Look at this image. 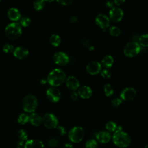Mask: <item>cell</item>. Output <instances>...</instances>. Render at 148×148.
Wrapping results in <instances>:
<instances>
[{
	"label": "cell",
	"mask_w": 148,
	"mask_h": 148,
	"mask_svg": "<svg viewBox=\"0 0 148 148\" xmlns=\"http://www.w3.org/2000/svg\"><path fill=\"white\" fill-rule=\"evenodd\" d=\"M101 75L102 77L105 79H108V78L110 77V76H111V73L109 71H108L107 69L102 70L101 72Z\"/></svg>",
	"instance_id": "obj_35"
},
{
	"label": "cell",
	"mask_w": 148,
	"mask_h": 148,
	"mask_svg": "<svg viewBox=\"0 0 148 148\" xmlns=\"http://www.w3.org/2000/svg\"><path fill=\"white\" fill-rule=\"evenodd\" d=\"M45 2H52L53 1H54V0H44Z\"/></svg>",
	"instance_id": "obj_45"
},
{
	"label": "cell",
	"mask_w": 148,
	"mask_h": 148,
	"mask_svg": "<svg viewBox=\"0 0 148 148\" xmlns=\"http://www.w3.org/2000/svg\"><path fill=\"white\" fill-rule=\"evenodd\" d=\"M95 21L96 24L103 30H105L109 26L110 20L105 14H99L97 15Z\"/></svg>",
	"instance_id": "obj_12"
},
{
	"label": "cell",
	"mask_w": 148,
	"mask_h": 148,
	"mask_svg": "<svg viewBox=\"0 0 148 148\" xmlns=\"http://www.w3.org/2000/svg\"><path fill=\"white\" fill-rule=\"evenodd\" d=\"M101 70V64L97 61L89 62L86 66V71L90 75H97Z\"/></svg>",
	"instance_id": "obj_13"
},
{
	"label": "cell",
	"mask_w": 148,
	"mask_h": 148,
	"mask_svg": "<svg viewBox=\"0 0 148 148\" xmlns=\"http://www.w3.org/2000/svg\"><path fill=\"white\" fill-rule=\"evenodd\" d=\"M109 16V20H112L113 22L117 23L121 20L123 17L124 13L121 9L118 7H113L110 9Z\"/></svg>",
	"instance_id": "obj_9"
},
{
	"label": "cell",
	"mask_w": 148,
	"mask_h": 148,
	"mask_svg": "<svg viewBox=\"0 0 148 148\" xmlns=\"http://www.w3.org/2000/svg\"><path fill=\"white\" fill-rule=\"evenodd\" d=\"M95 137L97 141L102 144L108 143L112 138V136L110 132L107 131H101L97 132Z\"/></svg>",
	"instance_id": "obj_14"
},
{
	"label": "cell",
	"mask_w": 148,
	"mask_h": 148,
	"mask_svg": "<svg viewBox=\"0 0 148 148\" xmlns=\"http://www.w3.org/2000/svg\"><path fill=\"white\" fill-rule=\"evenodd\" d=\"M66 80V75L61 69L56 68L48 75L47 82L52 87H57L62 84Z\"/></svg>",
	"instance_id": "obj_1"
},
{
	"label": "cell",
	"mask_w": 148,
	"mask_h": 148,
	"mask_svg": "<svg viewBox=\"0 0 148 148\" xmlns=\"http://www.w3.org/2000/svg\"><path fill=\"white\" fill-rule=\"evenodd\" d=\"M18 138L19 139L18 142H17V146L18 147H21L24 146V142L27 140L28 139V135L26 132V131L23 129L20 130L17 132Z\"/></svg>",
	"instance_id": "obj_21"
},
{
	"label": "cell",
	"mask_w": 148,
	"mask_h": 148,
	"mask_svg": "<svg viewBox=\"0 0 148 148\" xmlns=\"http://www.w3.org/2000/svg\"><path fill=\"white\" fill-rule=\"evenodd\" d=\"M46 97L50 101L52 102H57L60 99L61 92L56 87H51L47 90Z\"/></svg>",
	"instance_id": "obj_11"
},
{
	"label": "cell",
	"mask_w": 148,
	"mask_h": 148,
	"mask_svg": "<svg viewBox=\"0 0 148 148\" xmlns=\"http://www.w3.org/2000/svg\"><path fill=\"white\" fill-rule=\"evenodd\" d=\"M24 148H44V145L39 139H29L25 142Z\"/></svg>",
	"instance_id": "obj_19"
},
{
	"label": "cell",
	"mask_w": 148,
	"mask_h": 148,
	"mask_svg": "<svg viewBox=\"0 0 148 148\" xmlns=\"http://www.w3.org/2000/svg\"><path fill=\"white\" fill-rule=\"evenodd\" d=\"M70 97L73 101H76V100H77V99L79 98V95H78L77 92H76L75 91H73L71 93Z\"/></svg>",
	"instance_id": "obj_38"
},
{
	"label": "cell",
	"mask_w": 148,
	"mask_h": 148,
	"mask_svg": "<svg viewBox=\"0 0 148 148\" xmlns=\"http://www.w3.org/2000/svg\"><path fill=\"white\" fill-rule=\"evenodd\" d=\"M138 43L143 47H148V34L140 36L138 38Z\"/></svg>",
	"instance_id": "obj_25"
},
{
	"label": "cell",
	"mask_w": 148,
	"mask_h": 148,
	"mask_svg": "<svg viewBox=\"0 0 148 148\" xmlns=\"http://www.w3.org/2000/svg\"><path fill=\"white\" fill-rule=\"evenodd\" d=\"M29 121L34 126H39L42 123V117L38 113H32L29 116Z\"/></svg>",
	"instance_id": "obj_20"
},
{
	"label": "cell",
	"mask_w": 148,
	"mask_h": 148,
	"mask_svg": "<svg viewBox=\"0 0 148 148\" xmlns=\"http://www.w3.org/2000/svg\"><path fill=\"white\" fill-rule=\"evenodd\" d=\"M50 42L53 46H58L61 43V38L57 34H53L50 38Z\"/></svg>",
	"instance_id": "obj_23"
},
{
	"label": "cell",
	"mask_w": 148,
	"mask_h": 148,
	"mask_svg": "<svg viewBox=\"0 0 148 148\" xmlns=\"http://www.w3.org/2000/svg\"><path fill=\"white\" fill-rule=\"evenodd\" d=\"M82 43L86 47H89L90 46V42L87 39H83L82 40Z\"/></svg>",
	"instance_id": "obj_39"
},
{
	"label": "cell",
	"mask_w": 148,
	"mask_h": 148,
	"mask_svg": "<svg viewBox=\"0 0 148 148\" xmlns=\"http://www.w3.org/2000/svg\"><path fill=\"white\" fill-rule=\"evenodd\" d=\"M140 49V46L138 42L131 41L125 45L124 49V53L127 57H133L139 54Z\"/></svg>",
	"instance_id": "obj_6"
},
{
	"label": "cell",
	"mask_w": 148,
	"mask_h": 148,
	"mask_svg": "<svg viewBox=\"0 0 148 148\" xmlns=\"http://www.w3.org/2000/svg\"><path fill=\"white\" fill-rule=\"evenodd\" d=\"M17 148H23V147H17Z\"/></svg>",
	"instance_id": "obj_48"
},
{
	"label": "cell",
	"mask_w": 148,
	"mask_h": 148,
	"mask_svg": "<svg viewBox=\"0 0 148 148\" xmlns=\"http://www.w3.org/2000/svg\"><path fill=\"white\" fill-rule=\"evenodd\" d=\"M64 148H73V145L70 143H66L64 145Z\"/></svg>",
	"instance_id": "obj_42"
},
{
	"label": "cell",
	"mask_w": 148,
	"mask_h": 148,
	"mask_svg": "<svg viewBox=\"0 0 148 148\" xmlns=\"http://www.w3.org/2000/svg\"><path fill=\"white\" fill-rule=\"evenodd\" d=\"M106 6L108 8H113L114 6V2L112 1H108L106 2Z\"/></svg>",
	"instance_id": "obj_41"
},
{
	"label": "cell",
	"mask_w": 148,
	"mask_h": 148,
	"mask_svg": "<svg viewBox=\"0 0 148 148\" xmlns=\"http://www.w3.org/2000/svg\"><path fill=\"white\" fill-rule=\"evenodd\" d=\"M94 50V47L93 46H89V50Z\"/></svg>",
	"instance_id": "obj_46"
},
{
	"label": "cell",
	"mask_w": 148,
	"mask_h": 148,
	"mask_svg": "<svg viewBox=\"0 0 148 148\" xmlns=\"http://www.w3.org/2000/svg\"><path fill=\"white\" fill-rule=\"evenodd\" d=\"M70 21H71V23H75L77 22V18L76 17H75V16H73V17H72L71 18Z\"/></svg>",
	"instance_id": "obj_43"
},
{
	"label": "cell",
	"mask_w": 148,
	"mask_h": 148,
	"mask_svg": "<svg viewBox=\"0 0 148 148\" xmlns=\"http://www.w3.org/2000/svg\"><path fill=\"white\" fill-rule=\"evenodd\" d=\"M114 144L121 148H125L130 146L131 139L130 135L123 130L116 131L112 137Z\"/></svg>",
	"instance_id": "obj_2"
},
{
	"label": "cell",
	"mask_w": 148,
	"mask_h": 148,
	"mask_svg": "<svg viewBox=\"0 0 148 148\" xmlns=\"http://www.w3.org/2000/svg\"><path fill=\"white\" fill-rule=\"evenodd\" d=\"M117 127V125L116 123L114 121H108L106 125H105V128L108 132H115Z\"/></svg>",
	"instance_id": "obj_26"
},
{
	"label": "cell",
	"mask_w": 148,
	"mask_h": 148,
	"mask_svg": "<svg viewBox=\"0 0 148 148\" xmlns=\"http://www.w3.org/2000/svg\"><path fill=\"white\" fill-rule=\"evenodd\" d=\"M2 50L6 53H10L13 51L14 47H13V45H12L11 44L6 43L3 46Z\"/></svg>",
	"instance_id": "obj_33"
},
{
	"label": "cell",
	"mask_w": 148,
	"mask_h": 148,
	"mask_svg": "<svg viewBox=\"0 0 148 148\" xmlns=\"http://www.w3.org/2000/svg\"><path fill=\"white\" fill-rule=\"evenodd\" d=\"M13 53L16 58L20 60H23L27 57L29 51L25 47L18 46L14 49Z\"/></svg>",
	"instance_id": "obj_16"
},
{
	"label": "cell",
	"mask_w": 148,
	"mask_h": 148,
	"mask_svg": "<svg viewBox=\"0 0 148 148\" xmlns=\"http://www.w3.org/2000/svg\"><path fill=\"white\" fill-rule=\"evenodd\" d=\"M84 136V131L80 126L72 128L68 132V138L73 143H79L81 142Z\"/></svg>",
	"instance_id": "obj_5"
},
{
	"label": "cell",
	"mask_w": 148,
	"mask_h": 148,
	"mask_svg": "<svg viewBox=\"0 0 148 148\" xmlns=\"http://www.w3.org/2000/svg\"><path fill=\"white\" fill-rule=\"evenodd\" d=\"M77 94L79 97H81L82 98L88 99L92 96V90L90 87L87 86H83L79 88Z\"/></svg>",
	"instance_id": "obj_17"
},
{
	"label": "cell",
	"mask_w": 148,
	"mask_h": 148,
	"mask_svg": "<svg viewBox=\"0 0 148 148\" xmlns=\"http://www.w3.org/2000/svg\"><path fill=\"white\" fill-rule=\"evenodd\" d=\"M57 2L62 5H69L72 3L73 0H56Z\"/></svg>",
	"instance_id": "obj_37"
},
{
	"label": "cell",
	"mask_w": 148,
	"mask_h": 148,
	"mask_svg": "<svg viewBox=\"0 0 148 148\" xmlns=\"http://www.w3.org/2000/svg\"><path fill=\"white\" fill-rule=\"evenodd\" d=\"M125 0H114L113 2L114 3H115L116 5L117 6H120L123 3H124Z\"/></svg>",
	"instance_id": "obj_40"
},
{
	"label": "cell",
	"mask_w": 148,
	"mask_h": 148,
	"mask_svg": "<svg viewBox=\"0 0 148 148\" xmlns=\"http://www.w3.org/2000/svg\"><path fill=\"white\" fill-rule=\"evenodd\" d=\"M122 103V99L119 98H116L113 99L111 102V105L114 108L119 107Z\"/></svg>",
	"instance_id": "obj_34"
},
{
	"label": "cell",
	"mask_w": 148,
	"mask_h": 148,
	"mask_svg": "<svg viewBox=\"0 0 148 148\" xmlns=\"http://www.w3.org/2000/svg\"><path fill=\"white\" fill-rule=\"evenodd\" d=\"M5 33L9 39L16 40L21 35V26L17 22H12L6 27L5 29Z\"/></svg>",
	"instance_id": "obj_3"
},
{
	"label": "cell",
	"mask_w": 148,
	"mask_h": 148,
	"mask_svg": "<svg viewBox=\"0 0 148 148\" xmlns=\"http://www.w3.org/2000/svg\"><path fill=\"white\" fill-rule=\"evenodd\" d=\"M57 131H58L59 134L61 136H64L66 134V131L65 128L64 127H62V126H57Z\"/></svg>",
	"instance_id": "obj_36"
},
{
	"label": "cell",
	"mask_w": 148,
	"mask_h": 148,
	"mask_svg": "<svg viewBox=\"0 0 148 148\" xmlns=\"http://www.w3.org/2000/svg\"><path fill=\"white\" fill-rule=\"evenodd\" d=\"M17 121L19 124L24 125L29 121V116L26 113H21L19 115Z\"/></svg>",
	"instance_id": "obj_27"
},
{
	"label": "cell",
	"mask_w": 148,
	"mask_h": 148,
	"mask_svg": "<svg viewBox=\"0 0 148 148\" xmlns=\"http://www.w3.org/2000/svg\"><path fill=\"white\" fill-rule=\"evenodd\" d=\"M31 23V20L30 18L27 16H23L20 18L19 24L21 27H28Z\"/></svg>",
	"instance_id": "obj_29"
},
{
	"label": "cell",
	"mask_w": 148,
	"mask_h": 148,
	"mask_svg": "<svg viewBox=\"0 0 148 148\" xmlns=\"http://www.w3.org/2000/svg\"><path fill=\"white\" fill-rule=\"evenodd\" d=\"M144 148H148V143L145 146V147H144Z\"/></svg>",
	"instance_id": "obj_47"
},
{
	"label": "cell",
	"mask_w": 148,
	"mask_h": 148,
	"mask_svg": "<svg viewBox=\"0 0 148 148\" xmlns=\"http://www.w3.org/2000/svg\"><path fill=\"white\" fill-rule=\"evenodd\" d=\"M60 143V141L57 138H51L47 141V144L50 147L57 146Z\"/></svg>",
	"instance_id": "obj_32"
},
{
	"label": "cell",
	"mask_w": 148,
	"mask_h": 148,
	"mask_svg": "<svg viewBox=\"0 0 148 148\" xmlns=\"http://www.w3.org/2000/svg\"><path fill=\"white\" fill-rule=\"evenodd\" d=\"M104 90V93L106 97H110L112 96L114 93V90L112 86L110 84H106L103 87Z\"/></svg>",
	"instance_id": "obj_28"
},
{
	"label": "cell",
	"mask_w": 148,
	"mask_h": 148,
	"mask_svg": "<svg viewBox=\"0 0 148 148\" xmlns=\"http://www.w3.org/2000/svg\"><path fill=\"white\" fill-rule=\"evenodd\" d=\"M53 58L55 64L60 66L66 65L69 61L68 56L62 51L56 53L54 54Z\"/></svg>",
	"instance_id": "obj_10"
},
{
	"label": "cell",
	"mask_w": 148,
	"mask_h": 148,
	"mask_svg": "<svg viewBox=\"0 0 148 148\" xmlns=\"http://www.w3.org/2000/svg\"><path fill=\"white\" fill-rule=\"evenodd\" d=\"M46 82H47V79H45L43 78V79H42L40 80V83H41V84H45Z\"/></svg>",
	"instance_id": "obj_44"
},
{
	"label": "cell",
	"mask_w": 148,
	"mask_h": 148,
	"mask_svg": "<svg viewBox=\"0 0 148 148\" xmlns=\"http://www.w3.org/2000/svg\"><path fill=\"white\" fill-rule=\"evenodd\" d=\"M42 123L48 129H54L57 127L58 120L57 117L53 113H47L42 118Z\"/></svg>",
	"instance_id": "obj_7"
},
{
	"label": "cell",
	"mask_w": 148,
	"mask_h": 148,
	"mask_svg": "<svg viewBox=\"0 0 148 148\" xmlns=\"http://www.w3.org/2000/svg\"><path fill=\"white\" fill-rule=\"evenodd\" d=\"M102 64L106 68H110L114 62V59L110 55H107L102 60Z\"/></svg>",
	"instance_id": "obj_22"
},
{
	"label": "cell",
	"mask_w": 148,
	"mask_h": 148,
	"mask_svg": "<svg viewBox=\"0 0 148 148\" xmlns=\"http://www.w3.org/2000/svg\"><path fill=\"white\" fill-rule=\"evenodd\" d=\"M45 6V1L44 0H35L33 3L34 8L36 11L42 10Z\"/></svg>",
	"instance_id": "obj_24"
},
{
	"label": "cell",
	"mask_w": 148,
	"mask_h": 148,
	"mask_svg": "<svg viewBox=\"0 0 148 148\" xmlns=\"http://www.w3.org/2000/svg\"><path fill=\"white\" fill-rule=\"evenodd\" d=\"M65 83L67 88L73 91L78 89L80 86V83L78 79L73 76H69L65 80Z\"/></svg>",
	"instance_id": "obj_15"
},
{
	"label": "cell",
	"mask_w": 148,
	"mask_h": 148,
	"mask_svg": "<svg viewBox=\"0 0 148 148\" xmlns=\"http://www.w3.org/2000/svg\"><path fill=\"white\" fill-rule=\"evenodd\" d=\"M38 103V99L34 95L28 94L23 99V109L27 113H33L37 108Z\"/></svg>",
	"instance_id": "obj_4"
},
{
	"label": "cell",
	"mask_w": 148,
	"mask_h": 148,
	"mask_svg": "<svg viewBox=\"0 0 148 148\" xmlns=\"http://www.w3.org/2000/svg\"><path fill=\"white\" fill-rule=\"evenodd\" d=\"M0 2H1V0H0Z\"/></svg>",
	"instance_id": "obj_49"
},
{
	"label": "cell",
	"mask_w": 148,
	"mask_h": 148,
	"mask_svg": "<svg viewBox=\"0 0 148 148\" xmlns=\"http://www.w3.org/2000/svg\"><path fill=\"white\" fill-rule=\"evenodd\" d=\"M136 95V90L132 87H126L123 89L120 95V98L125 101L133 100Z\"/></svg>",
	"instance_id": "obj_8"
},
{
	"label": "cell",
	"mask_w": 148,
	"mask_h": 148,
	"mask_svg": "<svg viewBox=\"0 0 148 148\" xmlns=\"http://www.w3.org/2000/svg\"><path fill=\"white\" fill-rule=\"evenodd\" d=\"M109 31L110 34L113 36H118L121 33V29L116 26H112V27H110Z\"/></svg>",
	"instance_id": "obj_30"
},
{
	"label": "cell",
	"mask_w": 148,
	"mask_h": 148,
	"mask_svg": "<svg viewBox=\"0 0 148 148\" xmlns=\"http://www.w3.org/2000/svg\"><path fill=\"white\" fill-rule=\"evenodd\" d=\"M98 146V142L94 139L88 140L85 144V148H97Z\"/></svg>",
	"instance_id": "obj_31"
},
{
	"label": "cell",
	"mask_w": 148,
	"mask_h": 148,
	"mask_svg": "<svg viewBox=\"0 0 148 148\" xmlns=\"http://www.w3.org/2000/svg\"><path fill=\"white\" fill-rule=\"evenodd\" d=\"M8 18L13 22L19 20L21 18V13L18 9L16 8H10L7 12Z\"/></svg>",
	"instance_id": "obj_18"
}]
</instances>
